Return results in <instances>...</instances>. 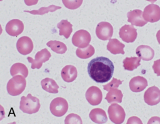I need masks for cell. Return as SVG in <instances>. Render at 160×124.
<instances>
[{"mask_svg": "<svg viewBox=\"0 0 160 124\" xmlns=\"http://www.w3.org/2000/svg\"><path fill=\"white\" fill-rule=\"evenodd\" d=\"M114 66L112 62L105 57H97L92 59L88 65L89 77L97 83L108 82L112 77Z\"/></svg>", "mask_w": 160, "mask_h": 124, "instance_id": "cell-1", "label": "cell"}, {"mask_svg": "<svg viewBox=\"0 0 160 124\" xmlns=\"http://www.w3.org/2000/svg\"><path fill=\"white\" fill-rule=\"evenodd\" d=\"M40 107L39 100L31 93L28 94L26 97L22 96L21 98L19 108L24 113L28 114L35 113L39 111Z\"/></svg>", "mask_w": 160, "mask_h": 124, "instance_id": "cell-2", "label": "cell"}, {"mask_svg": "<svg viewBox=\"0 0 160 124\" xmlns=\"http://www.w3.org/2000/svg\"><path fill=\"white\" fill-rule=\"evenodd\" d=\"M26 87V80L22 75H15L11 78L7 83V91L12 96L20 95Z\"/></svg>", "mask_w": 160, "mask_h": 124, "instance_id": "cell-3", "label": "cell"}, {"mask_svg": "<svg viewBox=\"0 0 160 124\" xmlns=\"http://www.w3.org/2000/svg\"><path fill=\"white\" fill-rule=\"evenodd\" d=\"M49 109L51 113L54 116L62 117L68 110V103L64 98L56 97L51 101Z\"/></svg>", "mask_w": 160, "mask_h": 124, "instance_id": "cell-4", "label": "cell"}, {"mask_svg": "<svg viewBox=\"0 0 160 124\" xmlns=\"http://www.w3.org/2000/svg\"><path fill=\"white\" fill-rule=\"evenodd\" d=\"M109 119L116 124L123 123L125 119L126 113L124 108L117 103L111 104L108 110Z\"/></svg>", "mask_w": 160, "mask_h": 124, "instance_id": "cell-5", "label": "cell"}, {"mask_svg": "<svg viewBox=\"0 0 160 124\" xmlns=\"http://www.w3.org/2000/svg\"><path fill=\"white\" fill-rule=\"evenodd\" d=\"M91 37L89 32L86 30L81 29L76 31L72 37V43L79 48H85L89 45Z\"/></svg>", "mask_w": 160, "mask_h": 124, "instance_id": "cell-6", "label": "cell"}, {"mask_svg": "<svg viewBox=\"0 0 160 124\" xmlns=\"http://www.w3.org/2000/svg\"><path fill=\"white\" fill-rule=\"evenodd\" d=\"M51 53L47 49H43L38 52L35 55V59H33L31 57H28V62L31 63V69H40L42 67V63L48 61L51 57Z\"/></svg>", "mask_w": 160, "mask_h": 124, "instance_id": "cell-7", "label": "cell"}, {"mask_svg": "<svg viewBox=\"0 0 160 124\" xmlns=\"http://www.w3.org/2000/svg\"><path fill=\"white\" fill-rule=\"evenodd\" d=\"M96 34L100 40L110 39L113 34V27L108 22H101L96 26Z\"/></svg>", "mask_w": 160, "mask_h": 124, "instance_id": "cell-8", "label": "cell"}, {"mask_svg": "<svg viewBox=\"0 0 160 124\" xmlns=\"http://www.w3.org/2000/svg\"><path fill=\"white\" fill-rule=\"evenodd\" d=\"M143 17L147 22H158L160 20V7L153 3L148 5L144 9Z\"/></svg>", "mask_w": 160, "mask_h": 124, "instance_id": "cell-9", "label": "cell"}, {"mask_svg": "<svg viewBox=\"0 0 160 124\" xmlns=\"http://www.w3.org/2000/svg\"><path fill=\"white\" fill-rule=\"evenodd\" d=\"M119 35L123 41L127 43L133 42L138 36L137 30L132 24H125L120 28Z\"/></svg>", "mask_w": 160, "mask_h": 124, "instance_id": "cell-10", "label": "cell"}, {"mask_svg": "<svg viewBox=\"0 0 160 124\" xmlns=\"http://www.w3.org/2000/svg\"><path fill=\"white\" fill-rule=\"evenodd\" d=\"M85 97L90 105H98L102 101V93L99 87L96 86H91L87 90Z\"/></svg>", "mask_w": 160, "mask_h": 124, "instance_id": "cell-11", "label": "cell"}, {"mask_svg": "<svg viewBox=\"0 0 160 124\" xmlns=\"http://www.w3.org/2000/svg\"><path fill=\"white\" fill-rule=\"evenodd\" d=\"M144 102L149 105H155L160 102V90L156 86L148 88L144 94Z\"/></svg>", "mask_w": 160, "mask_h": 124, "instance_id": "cell-12", "label": "cell"}, {"mask_svg": "<svg viewBox=\"0 0 160 124\" xmlns=\"http://www.w3.org/2000/svg\"><path fill=\"white\" fill-rule=\"evenodd\" d=\"M34 45L31 39L28 36L20 37L16 43L18 51L22 55H28L33 50Z\"/></svg>", "mask_w": 160, "mask_h": 124, "instance_id": "cell-13", "label": "cell"}, {"mask_svg": "<svg viewBox=\"0 0 160 124\" xmlns=\"http://www.w3.org/2000/svg\"><path fill=\"white\" fill-rule=\"evenodd\" d=\"M23 22L18 19H14L9 21L6 25V32L11 36H18L23 32Z\"/></svg>", "mask_w": 160, "mask_h": 124, "instance_id": "cell-14", "label": "cell"}, {"mask_svg": "<svg viewBox=\"0 0 160 124\" xmlns=\"http://www.w3.org/2000/svg\"><path fill=\"white\" fill-rule=\"evenodd\" d=\"M127 17L128 21L133 26L142 27L147 23L143 17V12L139 9H134L128 12Z\"/></svg>", "mask_w": 160, "mask_h": 124, "instance_id": "cell-15", "label": "cell"}, {"mask_svg": "<svg viewBox=\"0 0 160 124\" xmlns=\"http://www.w3.org/2000/svg\"><path fill=\"white\" fill-rule=\"evenodd\" d=\"M129 85L132 92H139L148 86V81L142 76H136L130 80Z\"/></svg>", "mask_w": 160, "mask_h": 124, "instance_id": "cell-16", "label": "cell"}, {"mask_svg": "<svg viewBox=\"0 0 160 124\" xmlns=\"http://www.w3.org/2000/svg\"><path fill=\"white\" fill-rule=\"evenodd\" d=\"M136 55L145 61H149L153 59L154 56V50L149 45H141L136 49Z\"/></svg>", "mask_w": 160, "mask_h": 124, "instance_id": "cell-17", "label": "cell"}, {"mask_svg": "<svg viewBox=\"0 0 160 124\" xmlns=\"http://www.w3.org/2000/svg\"><path fill=\"white\" fill-rule=\"evenodd\" d=\"M62 79L66 82H73L78 76L76 68L72 65H66L62 68L61 72Z\"/></svg>", "mask_w": 160, "mask_h": 124, "instance_id": "cell-18", "label": "cell"}, {"mask_svg": "<svg viewBox=\"0 0 160 124\" xmlns=\"http://www.w3.org/2000/svg\"><path fill=\"white\" fill-rule=\"evenodd\" d=\"M90 119L96 123H105L108 121V117L104 110L96 108L91 110L89 113Z\"/></svg>", "mask_w": 160, "mask_h": 124, "instance_id": "cell-19", "label": "cell"}, {"mask_svg": "<svg viewBox=\"0 0 160 124\" xmlns=\"http://www.w3.org/2000/svg\"><path fill=\"white\" fill-rule=\"evenodd\" d=\"M124 44L121 43L117 39H110L107 44V49L112 54H124Z\"/></svg>", "mask_w": 160, "mask_h": 124, "instance_id": "cell-20", "label": "cell"}, {"mask_svg": "<svg viewBox=\"0 0 160 124\" xmlns=\"http://www.w3.org/2000/svg\"><path fill=\"white\" fill-rule=\"evenodd\" d=\"M57 27L59 29V35L63 36L66 39H68L72 32V25L68 20H61L57 24Z\"/></svg>", "mask_w": 160, "mask_h": 124, "instance_id": "cell-21", "label": "cell"}, {"mask_svg": "<svg viewBox=\"0 0 160 124\" xmlns=\"http://www.w3.org/2000/svg\"><path fill=\"white\" fill-rule=\"evenodd\" d=\"M41 84L42 89L45 91L51 93H58L59 85L53 79L48 77L45 78L41 80Z\"/></svg>", "mask_w": 160, "mask_h": 124, "instance_id": "cell-22", "label": "cell"}, {"mask_svg": "<svg viewBox=\"0 0 160 124\" xmlns=\"http://www.w3.org/2000/svg\"><path fill=\"white\" fill-rule=\"evenodd\" d=\"M122 97L123 94L120 90L117 88H112L108 91L105 99L109 103L112 102L121 103L122 102Z\"/></svg>", "mask_w": 160, "mask_h": 124, "instance_id": "cell-23", "label": "cell"}, {"mask_svg": "<svg viewBox=\"0 0 160 124\" xmlns=\"http://www.w3.org/2000/svg\"><path fill=\"white\" fill-rule=\"evenodd\" d=\"M140 57H126L123 60V67L125 70L132 71L140 65Z\"/></svg>", "mask_w": 160, "mask_h": 124, "instance_id": "cell-24", "label": "cell"}, {"mask_svg": "<svg viewBox=\"0 0 160 124\" xmlns=\"http://www.w3.org/2000/svg\"><path fill=\"white\" fill-rule=\"evenodd\" d=\"M28 73L29 72L27 67L24 64L19 62L14 64L10 69V74L12 77L20 74L26 78L28 77Z\"/></svg>", "mask_w": 160, "mask_h": 124, "instance_id": "cell-25", "label": "cell"}, {"mask_svg": "<svg viewBox=\"0 0 160 124\" xmlns=\"http://www.w3.org/2000/svg\"><path fill=\"white\" fill-rule=\"evenodd\" d=\"M46 45L51 50L58 54H64L67 50V47L64 43L58 41H50L47 42Z\"/></svg>", "mask_w": 160, "mask_h": 124, "instance_id": "cell-26", "label": "cell"}, {"mask_svg": "<svg viewBox=\"0 0 160 124\" xmlns=\"http://www.w3.org/2000/svg\"><path fill=\"white\" fill-rule=\"evenodd\" d=\"M95 52V49L92 45H89L88 47H85L84 49L78 47L76 50V55L82 59H88L92 55H94Z\"/></svg>", "mask_w": 160, "mask_h": 124, "instance_id": "cell-27", "label": "cell"}, {"mask_svg": "<svg viewBox=\"0 0 160 124\" xmlns=\"http://www.w3.org/2000/svg\"><path fill=\"white\" fill-rule=\"evenodd\" d=\"M61 6H57L55 5H51L48 7H42L40 8L38 10H32V11H24V12H29L32 14H39V15H42L46 13H48L49 12H54L58 9H61Z\"/></svg>", "mask_w": 160, "mask_h": 124, "instance_id": "cell-28", "label": "cell"}, {"mask_svg": "<svg viewBox=\"0 0 160 124\" xmlns=\"http://www.w3.org/2000/svg\"><path fill=\"white\" fill-rule=\"evenodd\" d=\"M83 0H62L64 6L69 9H76L81 6Z\"/></svg>", "mask_w": 160, "mask_h": 124, "instance_id": "cell-29", "label": "cell"}, {"mask_svg": "<svg viewBox=\"0 0 160 124\" xmlns=\"http://www.w3.org/2000/svg\"><path fill=\"white\" fill-rule=\"evenodd\" d=\"M64 123L66 124H82V121L78 115L70 113L66 117Z\"/></svg>", "mask_w": 160, "mask_h": 124, "instance_id": "cell-30", "label": "cell"}, {"mask_svg": "<svg viewBox=\"0 0 160 124\" xmlns=\"http://www.w3.org/2000/svg\"><path fill=\"white\" fill-rule=\"evenodd\" d=\"M122 81H121L118 79L112 78V80L109 83H108L106 85H103V88L105 90L109 91L110 89H111L112 88H118L119 86V85H121L122 83Z\"/></svg>", "mask_w": 160, "mask_h": 124, "instance_id": "cell-31", "label": "cell"}, {"mask_svg": "<svg viewBox=\"0 0 160 124\" xmlns=\"http://www.w3.org/2000/svg\"><path fill=\"white\" fill-rule=\"evenodd\" d=\"M152 69L154 72L158 75L160 76V59L156 60L154 62L152 65Z\"/></svg>", "mask_w": 160, "mask_h": 124, "instance_id": "cell-32", "label": "cell"}, {"mask_svg": "<svg viewBox=\"0 0 160 124\" xmlns=\"http://www.w3.org/2000/svg\"><path fill=\"white\" fill-rule=\"evenodd\" d=\"M127 123L128 124V123H141V124L142 122L139 118H138L136 117H132L128 119Z\"/></svg>", "mask_w": 160, "mask_h": 124, "instance_id": "cell-33", "label": "cell"}, {"mask_svg": "<svg viewBox=\"0 0 160 124\" xmlns=\"http://www.w3.org/2000/svg\"><path fill=\"white\" fill-rule=\"evenodd\" d=\"M39 0H24V2L27 6L35 5L38 2Z\"/></svg>", "mask_w": 160, "mask_h": 124, "instance_id": "cell-34", "label": "cell"}, {"mask_svg": "<svg viewBox=\"0 0 160 124\" xmlns=\"http://www.w3.org/2000/svg\"><path fill=\"white\" fill-rule=\"evenodd\" d=\"M148 123H160V118L156 117H152L149 120Z\"/></svg>", "mask_w": 160, "mask_h": 124, "instance_id": "cell-35", "label": "cell"}, {"mask_svg": "<svg viewBox=\"0 0 160 124\" xmlns=\"http://www.w3.org/2000/svg\"><path fill=\"white\" fill-rule=\"evenodd\" d=\"M156 38L158 43L160 44V30H159L156 34Z\"/></svg>", "mask_w": 160, "mask_h": 124, "instance_id": "cell-36", "label": "cell"}, {"mask_svg": "<svg viewBox=\"0 0 160 124\" xmlns=\"http://www.w3.org/2000/svg\"><path fill=\"white\" fill-rule=\"evenodd\" d=\"M146 1H149V2H152V3H154V2H155L157 0H146Z\"/></svg>", "mask_w": 160, "mask_h": 124, "instance_id": "cell-37", "label": "cell"}]
</instances>
